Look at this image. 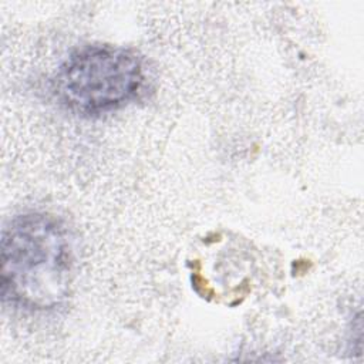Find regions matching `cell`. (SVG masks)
<instances>
[{
	"instance_id": "2",
	"label": "cell",
	"mask_w": 364,
	"mask_h": 364,
	"mask_svg": "<svg viewBox=\"0 0 364 364\" xmlns=\"http://www.w3.org/2000/svg\"><path fill=\"white\" fill-rule=\"evenodd\" d=\"M144 82V67L135 53L92 44L77 48L64 60L55 77V92L74 112L100 115L135 100Z\"/></svg>"
},
{
	"instance_id": "1",
	"label": "cell",
	"mask_w": 364,
	"mask_h": 364,
	"mask_svg": "<svg viewBox=\"0 0 364 364\" xmlns=\"http://www.w3.org/2000/svg\"><path fill=\"white\" fill-rule=\"evenodd\" d=\"M1 297L16 307L44 311L70 294L74 253L65 225L46 212H26L3 228Z\"/></svg>"
}]
</instances>
